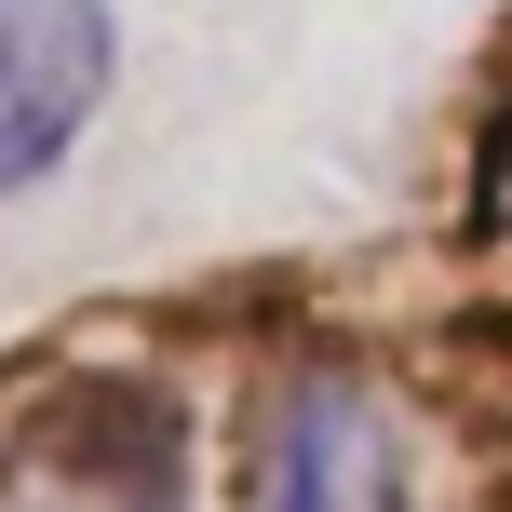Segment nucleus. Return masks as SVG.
I'll list each match as a JSON object with an SVG mask.
<instances>
[{
    "label": "nucleus",
    "instance_id": "nucleus-2",
    "mask_svg": "<svg viewBox=\"0 0 512 512\" xmlns=\"http://www.w3.org/2000/svg\"><path fill=\"white\" fill-rule=\"evenodd\" d=\"M108 108V0H0V203L41 189Z\"/></svg>",
    "mask_w": 512,
    "mask_h": 512
},
{
    "label": "nucleus",
    "instance_id": "nucleus-1",
    "mask_svg": "<svg viewBox=\"0 0 512 512\" xmlns=\"http://www.w3.org/2000/svg\"><path fill=\"white\" fill-rule=\"evenodd\" d=\"M256 512H405V445H391L378 378L351 364L283 378L270 432H256Z\"/></svg>",
    "mask_w": 512,
    "mask_h": 512
},
{
    "label": "nucleus",
    "instance_id": "nucleus-3",
    "mask_svg": "<svg viewBox=\"0 0 512 512\" xmlns=\"http://www.w3.org/2000/svg\"><path fill=\"white\" fill-rule=\"evenodd\" d=\"M0 512H176V418H162V432H95V418H68V432L0 486Z\"/></svg>",
    "mask_w": 512,
    "mask_h": 512
}]
</instances>
